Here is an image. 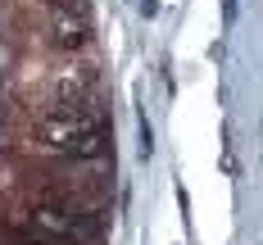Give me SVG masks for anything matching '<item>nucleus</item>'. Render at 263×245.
Segmentation results:
<instances>
[{"mask_svg": "<svg viewBox=\"0 0 263 245\" xmlns=\"http://www.w3.org/2000/svg\"><path fill=\"white\" fill-rule=\"evenodd\" d=\"M46 27H50V46H54V50H78V46H86V32H91L86 14H82V5L73 9V0L50 5Z\"/></svg>", "mask_w": 263, "mask_h": 245, "instance_id": "3", "label": "nucleus"}, {"mask_svg": "<svg viewBox=\"0 0 263 245\" xmlns=\"http://www.w3.org/2000/svg\"><path fill=\"white\" fill-rule=\"evenodd\" d=\"M222 14H227V23L236 18V0H222Z\"/></svg>", "mask_w": 263, "mask_h": 245, "instance_id": "4", "label": "nucleus"}, {"mask_svg": "<svg viewBox=\"0 0 263 245\" xmlns=\"http://www.w3.org/2000/svg\"><path fill=\"white\" fill-rule=\"evenodd\" d=\"M105 232V214L96 204L78 200H59L32 214V236L36 245H96Z\"/></svg>", "mask_w": 263, "mask_h": 245, "instance_id": "2", "label": "nucleus"}, {"mask_svg": "<svg viewBox=\"0 0 263 245\" xmlns=\"http://www.w3.org/2000/svg\"><path fill=\"white\" fill-rule=\"evenodd\" d=\"M32 141H36V150H50V155L100 159L109 150V118L91 105H59L36 118Z\"/></svg>", "mask_w": 263, "mask_h": 245, "instance_id": "1", "label": "nucleus"}]
</instances>
